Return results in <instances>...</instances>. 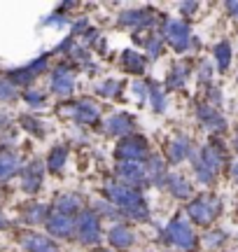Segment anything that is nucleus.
I'll use <instances>...</instances> for the list:
<instances>
[{"mask_svg": "<svg viewBox=\"0 0 238 252\" xmlns=\"http://www.w3.org/2000/svg\"><path fill=\"white\" fill-rule=\"evenodd\" d=\"M105 198L117 208L121 217L136 220V222H143L149 217L147 198L143 196V191L138 187H131L124 182H108L105 185Z\"/></svg>", "mask_w": 238, "mask_h": 252, "instance_id": "nucleus-1", "label": "nucleus"}, {"mask_svg": "<svg viewBox=\"0 0 238 252\" xmlns=\"http://www.w3.org/2000/svg\"><path fill=\"white\" fill-rule=\"evenodd\" d=\"M159 241L164 245H173V248H178L182 252H194L199 248V238L194 234L192 224L182 215H178L175 220H171L166 224V229L159 234Z\"/></svg>", "mask_w": 238, "mask_h": 252, "instance_id": "nucleus-2", "label": "nucleus"}, {"mask_svg": "<svg viewBox=\"0 0 238 252\" xmlns=\"http://www.w3.org/2000/svg\"><path fill=\"white\" fill-rule=\"evenodd\" d=\"M161 40H166L178 54H184L199 45L189 31V24L182 19H164L161 21Z\"/></svg>", "mask_w": 238, "mask_h": 252, "instance_id": "nucleus-3", "label": "nucleus"}, {"mask_svg": "<svg viewBox=\"0 0 238 252\" xmlns=\"http://www.w3.org/2000/svg\"><path fill=\"white\" fill-rule=\"evenodd\" d=\"M222 213V198L215 194H199L187 206V217L201 226H210Z\"/></svg>", "mask_w": 238, "mask_h": 252, "instance_id": "nucleus-4", "label": "nucleus"}, {"mask_svg": "<svg viewBox=\"0 0 238 252\" xmlns=\"http://www.w3.org/2000/svg\"><path fill=\"white\" fill-rule=\"evenodd\" d=\"M75 238L82 245H98L103 238L101 231V217L93 210H82L75 217Z\"/></svg>", "mask_w": 238, "mask_h": 252, "instance_id": "nucleus-5", "label": "nucleus"}, {"mask_svg": "<svg viewBox=\"0 0 238 252\" xmlns=\"http://www.w3.org/2000/svg\"><path fill=\"white\" fill-rule=\"evenodd\" d=\"M115 157H117L119 161H138V163H143V161H147V157H149V143H147L145 135L131 133V135L121 138V140L117 143Z\"/></svg>", "mask_w": 238, "mask_h": 252, "instance_id": "nucleus-6", "label": "nucleus"}, {"mask_svg": "<svg viewBox=\"0 0 238 252\" xmlns=\"http://www.w3.org/2000/svg\"><path fill=\"white\" fill-rule=\"evenodd\" d=\"M164 19L156 14L152 7H140V9H126L121 12L117 19V26L119 28H131L136 33H143V31H149L152 26L161 24Z\"/></svg>", "mask_w": 238, "mask_h": 252, "instance_id": "nucleus-7", "label": "nucleus"}, {"mask_svg": "<svg viewBox=\"0 0 238 252\" xmlns=\"http://www.w3.org/2000/svg\"><path fill=\"white\" fill-rule=\"evenodd\" d=\"M49 56L52 54H42L37 56L35 61H30L24 68H17V70H9L7 72V80L14 84V87H28L33 80H37L42 72L49 68Z\"/></svg>", "mask_w": 238, "mask_h": 252, "instance_id": "nucleus-8", "label": "nucleus"}, {"mask_svg": "<svg viewBox=\"0 0 238 252\" xmlns=\"http://www.w3.org/2000/svg\"><path fill=\"white\" fill-rule=\"evenodd\" d=\"M192 157H196L203 166H208L215 175H220V171L227 166V150H224V145H222L220 140H215V138H212L208 145H203L201 150L196 154H192Z\"/></svg>", "mask_w": 238, "mask_h": 252, "instance_id": "nucleus-9", "label": "nucleus"}, {"mask_svg": "<svg viewBox=\"0 0 238 252\" xmlns=\"http://www.w3.org/2000/svg\"><path fill=\"white\" fill-rule=\"evenodd\" d=\"M75 91V68L70 63H61L52 70V94L56 96H70Z\"/></svg>", "mask_w": 238, "mask_h": 252, "instance_id": "nucleus-10", "label": "nucleus"}, {"mask_svg": "<svg viewBox=\"0 0 238 252\" xmlns=\"http://www.w3.org/2000/svg\"><path fill=\"white\" fill-rule=\"evenodd\" d=\"M115 173H117L119 182H124V185H131V187H138V189L149 182V178H147V171H145V163H138V161H119L117 168H115Z\"/></svg>", "mask_w": 238, "mask_h": 252, "instance_id": "nucleus-11", "label": "nucleus"}, {"mask_svg": "<svg viewBox=\"0 0 238 252\" xmlns=\"http://www.w3.org/2000/svg\"><path fill=\"white\" fill-rule=\"evenodd\" d=\"M70 117L82 126H93L101 122V108H98V103H93L89 98L75 100L70 105Z\"/></svg>", "mask_w": 238, "mask_h": 252, "instance_id": "nucleus-12", "label": "nucleus"}, {"mask_svg": "<svg viewBox=\"0 0 238 252\" xmlns=\"http://www.w3.org/2000/svg\"><path fill=\"white\" fill-rule=\"evenodd\" d=\"M42 182H45V166L42 161H30L21 168V189L26 194H37L42 189Z\"/></svg>", "mask_w": 238, "mask_h": 252, "instance_id": "nucleus-13", "label": "nucleus"}, {"mask_svg": "<svg viewBox=\"0 0 238 252\" xmlns=\"http://www.w3.org/2000/svg\"><path fill=\"white\" fill-rule=\"evenodd\" d=\"M196 117H199L203 128L210 131V133H224L227 131V119L220 115V110L208 105V103L196 105Z\"/></svg>", "mask_w": 238, "mask_h": 252, "instance_id": "nucleus-14", "label": "nucleus"}, {"mask_svg": "<svg viewBox=\"0 0 238 252\" xmlns=\"http://www.w3.org/2000/svg\"><path fill=\"white\" fill-rule=\"evenodd\" d=\"M45 226L52 238H75V217H65L49 210Z\"/></svg>", "mask_w": 238, "mask_h": 252, "instance_id": "nucleus-15", "label": "nucleus"}, {"mask_svg": "<svg viewBox=\"0 0 238 252\" xmlns=\"http://www.w3.org/2000/svg\"><path fill=\"white\" fill-rule=\"evenodd\" d=\"M108 243L115 250H128L136 245V231L126 224V222H117L115 226H110L108 231Z\"/></svg>", "mask_w": 238, "mask_h": 252, "instance_id": "nucleus-16", "label": "nucleus"}, {"mask_svg": "<svg viewBox=\"0 0 238 252\" xmlns=\"http://www.w3.org/2000/svg\"><path fill=\"white\" fill-rule=\"evenodd\" d=\"M145 171H147V178L152 185L164 189L168 185V178H171V173H168V166H166L164 157L161 154H149L145 161Z\"/></svg>", "mask_w": 238, "mask_h": 252, "instance_id": "nucleus-17", "label": "nucleus"}, {"mask_svg": "<svg viewBox=\"0 0 238 252\" xmlns=\"http://www.w3.org/2000/svg\"><path fill=\"white\" fill-rule=\"evenodd\" d=\"M192 154H194L192 140H189L187 135H182V133L173 135V140H171L168 147H166V157H168V161L171 163H182L184 159H189Z\"/></svg>", "mask_w": 238, "mask_h": 252, "instance_id": "nucleus-18", "label": "nucleus"}, {"mask_svg": "<svg viewBox=\"0 0 238 252\" xmlns=\"http://www.w3.org/2000/svg\"><path fill=\"white\" fill-rule=\"evenodd\" d=\"M105 133L108 135H121V138H126V135L133 133V128H136V122H133V117L131 115H126V112H117V115H112V117H108V122H105Z\"/></svg>", "mask_w": 238, "mask_h": 252, "instance_id": "nucleus-19", "label": "nucleus"}, {"mask_svg": "<svg viewBox=\"0 0 238 252\" xmlns=\"http://www.w3.org/2000/svg\"><path fill=\"white\" fill-rule=\"evenodd\" d=\"M52 210L59 213V215H65V217H77L84 210V206H82V198L77 196V194L65 191V194H59V196H56Z\"/></svg>", "mask_w": 238, "mask_h": 252, "instance_id": "nucleus-20", "label": "nucleus"}, {"mask_svg": "<svg viewBox=\"0 0 238 252\" xmlns=\"http://www.w3.org/2000/svg\"><path fill=\"white\" fill-rule=\"evenodd\" d=\"M21 157L7 147H0V182L14 178L17 173H21Z\"/></svg>", "mask_w": 238, "mask_h": 252, "instance_id": "nucleus-21", "label": "nucleus"}, {"mask_svg": "<svg viewBox=\"0 0 238 252\" xmlns=\"http://www.w3.org/2000/svg\"><path fill=\"white\" fill-rule=\"evenodd\" d=\"M133 42L143 47L149 59H159L161 52H164V40H161V35H154V33H145V35H143V33H136V35H133Z\"/></svg>", "mask_w": 238, "mask_h": 252, "instance_id": "nucleus-22", "label": "nucleus"}, {"mask_svg": "<svg viewBox=\"0 0 238 252\" xmlns=\"http://www.w3.org/2000/svg\"><path fill=\"white\" fill-rule=\"evenodd\" d=\"M21 248L26 252H56V243L47 236L40 234H24L21 236Z\"/></svg>", "mask_w": 238, "mask_h": 252, "instance_id": "nucleus-23", "label": "nucleus"}, {"mask_svg": "<svg viewBox=\"0 0 238 252\" xmlns=\"http://www.w3.org/2000/svg\"><path fill=\"white\" fill-rule=\"evenodd\" d=\"M189 72H192L189 63H175L173 68H171V72L166 75V89L168 91L182 89L184 84H187V80H189Z\"/></svg>", "mask_w": 238, "mask_h": 252, "instance_id": "nucleus-24", "label": "nucleus"}, {"mask_svg": "<svg viewBox=\"0 0 238 252\" xmlns=\"http://www.w3.org/2000/svg\"><path fill=\"white\" fill-rule=\"evenodd\" d=\"M147 63H149V59H147L145 54L133 52V49H128V52L121 54V65H124V70L131 72V75H143L147 68Z\"/></svg>", "mask_w": 238, "mask_h": 252, "instance_id": "nucleus-25", "label": "nucleus"}, {"mask_svg": "<svg viewBox=\"0 0 238 252\" xmlns=\"http://www.w3.org/2000/svg\"><path fill=\"white\" fill-rule=\"evenodd\" d=\"M49 210L52 208H47L45 203H28L21 210V220L26 224H42V222H47V217H49Z\"/></svg>", "mask_w": 238, "mask_h": 252, "instance_id": "nucleus-26", "label": "nucleus"}, {"mask_svg": "<svg viewBox=\"0 0 238 252\" xmlns=\"http://www.w3.org/2000/svg\"><path fill=\"white\" fill-rule=\"evenodd\" d=\"M166 189H168V194H171L173 198H178V201H187V198H192V185L184 180V178H180V175H171Z\"/></svg>", "mask_w": 238, "mask_h": 252, "instance_id": "nucleus-27", "label": "nucleus"}, {"mask_svg": "<svg viewBox=\"0 0 238 252\" xmlns=\"http://www.w3.org/2000/svg\"><path fill=\"white\" fill-rule=\"evenodd\" d=\"M65 161H68V145H54L47 154V168L52 173H61Z\"/></svg>", "mask_w": 238, "mask_h": 252, "instance_id": "nucleus-28", "label": "nucleus"}, {"mask_svg": "<svg viewBox=\"0 0 238 252\" xmlns=\"http://www.w3.org/2000/svg\"><path fill=\"white\" fill-rule=\"evenodd\" d=\"M231 56H234V52H231L229 40H222L220 45H215V49H212V59H215V65L220 72H224L231 65Z\"/></svg>", "mask_w": 238, "mask_h": 252, "instance_id": "nucleus-29", "label": "nucleus"}, {"mask_svg": "<svg viewBox=\"0 0 238 252\" xmlns=\"http://www.w3.org/2000/svg\"><path fill=\"white\" fill-rule=\"evenodd\" d=\"M121 91H124V82L119 80H103L96 84V94L103 98H119Z\"/></svg>", "mask_w": 238, "mask_h": 252, "instance_id": "nucleus-30", "label": "nucleus"}, {"mask_svg": "<svg viewBox=\"0 0 238 252\" xmlns=\"http://www.w3.org/2000/svg\"><path fill=\"white\" fill-rule=\"evenodd\" d=\"M19 124L24 126L30 135H35V138H45V133H47L45 124L37 117H33V115H21V117H19Z\"/></svg>", "mask_w": 238, "mask_h": 252, "instance_id": "nucleus-31", "label": "nucleus"}, {"mask_svg": "<svg viewBox=\"0 0 238 252\" xmlns=\"http://www.w3.org/2000/svg\"><path fill=\"white\" fill-rule=\"evenodd\" d=\"M149 103H152V110L154 112H166V105H168V98H166V91L161 87H149Z\"/></svg>", "mask_w": 238, "mask_h": 252, "instance_id": "nucleus-32", "label": "nucleus"}, {"mask_svg": "<svg viewBox=\"0 0 238 252\" xmlns=\"http://www.w3.org/2000/svg\"><path fill=\"white\" fill-rule=\"evenodd\" d=\"M93 213H96V215L98 217H110V220H119V210L115 206H112V203H108V201H96V203H93V208H91Z\"/></svg>", "mask_w": 238, "mask_h": 252, "instance_id": "nucleus-33", "label": "nucleus"}, {"mask_svg": "<svg viewBox=\"0 0 238 252\" xmlns=\"http://www.w3.org/2000/svg\"><path fill=\"white\" fill-rule=\"evenodd\" d=\"M17 87L7 80V77H0V103H12L17 98Z\"/></svg>", "mask_w": 238, "mask_h": 252, "instance_id": "nucleus-34", "label": "nucleus"}, {"mask_svg": "<svg viewBox=\"0 0 238 252\" xmlns=\"http://www.w3.org/2000/svg\"><path fill=\"white\" fill-rule=\"evenodd\" d=\"M224 241H227V234L220 231V229H212V231H208V234H203V245H206V248H210V250L220 248Z\"/></svg>", "mask_w": 238, "mask_h": 252, "instance_id": "nucleus-35", "label": "nucleus"}, {"mask_svg": "<svg viewBox=\"0 0 238 252\" xmlns=\"http://www.w3.org/2000/svg\"><path fill=\"white\" fill-rule=\"evenodd\" d=\"M24 100H26L30 108L35 110V108H42L45 105V94L42 91H37V89H28V91H24Z\"/></svg>", "mask_w": 238, "mask_h": 252, "instance_id": "nucleus-36", "label": "nucleus"}, {"mask_svg": "<svg viewBox=\"0 0 238 252\" xmlns=\"http://www.w3.org/2000/svg\"><path fill=\"white\" fill-rule=\"evenodd\" d=\"M196 77H199V84H203V87H210V82H212V65H210V63L203 61L201 65H199Z\"/></svg>", "mask_w": 238, "mask_h": 252, "instance_id": "nucleus-37", "label": "nucleus"}, {"mask_svg": "<svg viewBox=\"0 0 238 252\" xmlns=\"http://www.w3.org/2000/svg\"><path fill=\"white\" fill-rule=\"evenodd\" d=\"M206 100H208V105H212V108H220L222 105V91L215 89V87H208V91H206Z\"/></svg>", "mask_w": 238, "mask_h": 252, "instance_id": "nucleus-38", "label": "nucleus"}, {"mask_svg": "<svg viewBox=\"0 0 238 252\" xmlns=\"http://www.w3.org/2000/svg\"><path fill=\"white\" fill-rule=\"evenodd\" d=\"M42 24H45V26H65V24H68V17L61 14V12H54V14H49Z\"/></svg>", "mask_w": 238, "mask_h": 252, "instance_id": "nucleus-39", "label": "nucleus"}, {"mask_svg": "<svg viewBox=\"0 0 238 252\" xmlns=\"http://www.w3.org/2000/svg\"><path fill=\"white\" fill-rule=\"evenodd\" d=\"M131 89L136 91V96H138V98H140V100L149 98V87H147L145 82H140V80H138V82H133V84H131Z\"/></svg>", "mask_w": 238, "mask_h": 252, "instance_id": "nucleus-40", "label": "nucleus"}, {"mask_svg": "<svg viewBox=\"0 0 238 252\" xmlns=\"http://www.w3.org/2000/svg\"><path fill=\"white\" fill-rule=\"evenodd\" d=\"M196 9H199V2H182V5H180V12H182V14H194Z\"/></svg>", "mask_w": 238, "mask_h": 252, "instance_id": "nucleus-41", "label": "nucleus"}, {"mask_svg": "<svg viewBox=\"0 0 238 252\" xmlns=\"http://www.w3.org/2000/svg\"><path fill=\"white\" fill-rule=\"evenodd\" d=\"M224 7H227V12H229V17L238 21V2H227Z\"/></svg>", "mask_w": 238, "mask_h": 252, "instance_id": "nucleus-42", "label": "nucleus"}, {"mask_svg": "<svg viewBox=\"0 0 238 252\" xmlns=\"http://www.w3.org/2000/svg\"><path fill=\"white\" fill-rule=\"evenodd\" d=\"M7 126H9L7 115H2V112H0V131H2V128H7Z\"/></svg>", "mask_w": 238, "mask_h": 252, "instance_id": "nucleus-43", "label": "nucleus"}, {"mask_svg": "<svg viewBox=\"0 0 238 252\" xmlns=\"http://www.w3.org/2000/svg\"><path fill=\"white\" fill-rule=\"evenodd\" d=\"M231 175H234V182H236V187H238V161L234 163V168H231Z\"/></svg>", "mask_w": 238, "mask_h": 252, "instance_id": "nucleus-44", "label": "nucleus"}, {"mask_svg": "<svg viewBox=\"0 0 238 252\" xmlns=\"http://www.w3.org/2000/svg\"><path fill=\"white\" fill-rule=\"evenodd\" d=\"M9 226V222H7V217L2 215V213H0V229H7Z\"/></svg>", "mask_w": 238, "mask_h": 252, "instance_id": "nucleus-45", "label": "nucleus"}, {"mask_svg": "<svg viewBox=\"0 0 238 252\" xmlns=\"http://www.w3.org/2000/svg\"><path fill=\"white\" fill-rule=\"evenodd\" d=\"M234 145H236V152H238V135H236V140H234Z\"/></svg>", "mask_w": 238, "mask_h": 252, "instance_id": "nucleus-46", "label": "nucleus"}, {"mask_svg": "<svg viewBox=\"0 0 238 252\" xmlns=\"http://www.w3.org/2000/svg\"><path fill=\"white\" fill-rule=\"evenodd\" d=\"M98 252H110V250H98Z\"/></svg>", "mask_w": 238, "mask_h": 252, "instance_id": "nucleus-47", "label": "nucleus"}]
</instances>
